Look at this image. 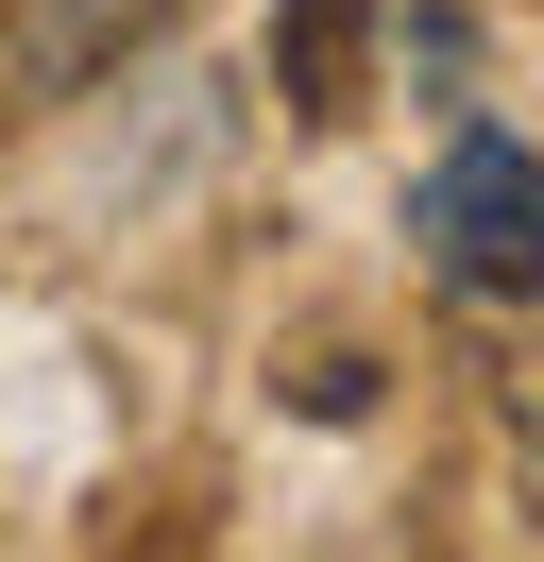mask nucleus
Instances as JSON below:
<instances>
[{
	"label": "nucleus",
	"instance_id": "1",
	"mask_svg": "<svg viewBox=\"0 0 544 562\" xmlns=\"http://www.w3.org/2000/svg\"><path fill=\"white\" fill-rule=\"evenodd\" d=\"M408 239H426V273L460 290V307H544V154L510 137V120H460V137L426 154Z\"/></svg>",
	"mask_w": 544,
	"mask_h": 562
},
{
	"label": "nucleus",
	"instance_id": "2",
	"mask_svg": "<svg viewBox=\"0 0 544 562\" xmlns=\"http://www.w3.org/2000/svg\"><path fill=\"white\" fill-rule=\"evenodd\" d=\"M188 0H18V35H0V86L18 103H86L102 69H136V35H170Z\"/></svg>",
	"mask_w": 544,
	"mask_h": 562
},
{
	"label": "nucleus",
	"instance_id": "3",
	"mask_svg": "<svg viewBox=\"0 0 544 562\" xmlns=\"http://www.w3.org/2000/svg\"><path fill=\"white\" fill-rule=\"evenodd\" d=\"M358 69H374V0H272V86H290V120H358Z\"/></svg>",
	"mask_w": 544,
	"mask_h": 562
}]
</instances>
